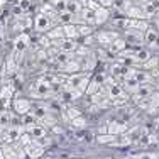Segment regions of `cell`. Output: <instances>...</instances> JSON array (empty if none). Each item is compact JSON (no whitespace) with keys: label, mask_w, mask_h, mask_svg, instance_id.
Wrapping results in <instances>:
<instances>
[{"label":"cell","mask_w":159,"mask_h":159,"mask_svg":"<svg viewBox=\"0 0 159 159\" xmlns=\"http://www.w3.org/2000/svg\"><path fill=\"white\" fill-rule=\"evenodd\" d=\"M117 37H120L117 32H110V31H100V32H97V41L102 44V46H105V48L110 46Z\"/></svg>","instance_id":"5b68a950"},{"label":"cell","mask_w":159,"mask_h":159,"mask_svg":"<svg viewBox=\"0 0 159 159\" xmlns=\"http://www.w3.org/2000/svg\"><path fill=\"white\" fill-rule=\"evenodd\" d=\"M12 107H14V110H16V113H19V115H22V117L27 115V113L32 110V103L27 98H14Z\"/></svg>","instance_id":"3957f363"},{"label":"cell","mask_w":159,"mask_h":159,"mask_svg":"<svg viewBox=\"0 0 159 159\" xmlns=\"http://www.w3.org/2000/svg\"><path fill=\"white\" fill-rule=\"evenodd\" d=\"M63 29H64V36H66L68 39H75V41H76L80 37V29H78L76 24H64Z\"/></svg>","instance_id":"4fadbf2b"},{"label":"cell","mask_w":159,"mask_h":159,"mask_svg":"<svg viewBox=\"0 0 159 159\" xmlns=\"http://www.w3.org/2000/svg\"><path fill=\"white\" fill-rule=\"evenodd\" d=\"M0 159H5V156H3V147L0 146Z\"/></svg>","instance_id":"ffe728a7"},{"label":"cell","mask_w":159,"mask_h":159,"mask_svg":"<svg viewBox=\"0 0 159 159\" xmlns=\"http://www.w3.org/2000/svg\"><path fill=\"white\" fill-rule=\"evenodd\" d=\"M48 34V39L51 41L52 44H56L58 46L59 43H61L63 39H66V36H64V29H63V25L61 27H52L49 32H46Z\"/></svg>","instance_id":"8992f818"},{"label":"cell","mask_w":159,"mask_h":159,"mask_svg":"<svg viewBox=\"0 0 159 159\" xmlns=\"http://www.w3.org/2000/svg\"><path fill=\"white\" fill-rule=\"evenodd\" d=\"M73 159H81V157H73Z\"/></svg>","instance_id":"44dd1931"},{"label":"cell","mask_w":159,"mask_h":159,"mask_svg":"<svg viewBox=\"0 0 159 159\" xmlns=\"http://www.w3.org/2000/svg\"><path fill=\"white\" fill-rule=\"evenodd\" d=\"M78 29H80V36H90L93 32V29L88 27V25H78Z\"/></svg>","instance_id":"d6986e66"},{"label":"cell","mask_w":159,"mask_h":159,"mask_svg":"<svg viewBox=\"0 0 159 159\" xmlns=\"http://www.w3.org/2000/svg\"><path fill=\"white\" fill-rule=\"evenodd\" d=\"M71 125L76 127V129H83V127H86V119H83V117L80 115V117H76V119L71 120Z\"/></svg>","instance_id":"e0dca14e"},{"label":"cell","mask_w":159,"mask_h":159,"mask_svg":"<svg viewBox=\"0 0 159 159\" xmlns=\"http://www.w3.org/2000/svg\"><path fill=\"white\" fill-rule=\"evenodd\" d=\"M80 68H81V64H78L76 61H73V59H70L68 63L59 64V70H61L63 73H70V75H76L80 71Z\"/></svg>","instance_id":"8fae6325"},{"label":"cell","mask_w":159,"mask_h":159,"mask_svg":"<svg viewBox=\"0 0 159 159\" xmlns=\"http://www.w3.org/2000/svg\"><path fill=\"white\" fill-rule=\"evenodd\" d=\"M80 115H81V113H80L78 110H75V108L73 107H68L66 108V117H68V119H70V122H71V120H73V119H76V117H80Z\"/></svg>","instance_id":"ac0fdd59"},{"label":"cell","mask_w":159,"mask_h":159,"mask_svg":"<svg viewBox=\"0 0 159 159\" xmlns=\"http://www.w3.org/2000/svg\"><path fill=\"white\" fill-rule=\"evenodd\" d=\"M27 46H29V36L27 34H20V36L16 39V49L20 52V51H24Z\"/></svg>","instance_id":"9a60e30c"},{"label":"cell","mask_w":159,"mask_h":159,"mask_svg":"<svg viewBox=\"0 0 159 159\" xmlns=\"http://www.w3.org/2000/svg\"><path fill=\"white\" fill-rule=\"evenodd\" d=\"M119 135H112V134H98L97 135V142L98 144H115Z\"/></svg>","instance_id":"2e32d148"},{"label":"cell","mask_w":159,"mask_h":159,"mask_svg":"<svg viewBox=\"0 0 159 159\" xmlns=\"http://www.w3.org/2000/svg\"><path fill=\"white\" fill-rule=\"evenodd\" d=\"M144 41H146V44H149V46L157 44V41H159V32L156 31V29L149 27V29L146 31V34H144Z\"/></svg>","instance_id":"5bb4252c"},{"label":"cell","mask_w":159,"mask_h":159,"mask_svg":"<svg viewBox=\"0 0 159 159\" xmlns=\"http://www.w3.org/2000/svg\"><path fill=\"white\" fill-rule=\"evenodd\" d=\"M124 39H125L127 46L130 48H137V46H142L146 41H144V32H139V31H132V29H127L125 36H124Z\"/></svg>","instance_id":"7a4b0ae2"},{"label":"cell","mask_w":159,"mask_h":159,"mask_svg":"<svg viewBox=\"0 0 159 159\" xmlns=\"http://www.w3.org/2000/svg\"><path fill=\"white\" fill-rule=\"evenodd\" d=\"M125 48H127L125 39H124V37H117V39L113 41V43H112L107 49L112 52V54H122V52L125 51Z\"/></svg>","instance_id":"ba28073f"},{"label":"cell","mask_w":159,"mask_h":159,"mask_svg":"<svg viewBox=\"0 0 159 159\" xmlns=\"http://www.w3.org/2000/svg\"><path fill=\"white\" fill-rule=\"evenodd\" d=\"M144 14H147V12L142 9V7H137V9H135V7H130V9H129L127 12H125V16H127L129 19H137V20H146V17H147V16H144Z\"/></svg>","instance_id":"7c38bea8"},{"label":"cell","mask_w":159,"mask_h":159,"mask_svg":"<svg viewBox=\"0 0 159 159\" xmlns=\"http://www.w3.org/2000/svg\"><path fill=\"white\" fill-rule=\"evenodd\" d=\"M25 132H29V134L32 135L34 139H43V137H46L48 135V130H46V127L44 125H37V124H32V125H27L25 127Z\"/></svg>","instance_id":"52a82bcc"},{"label":"cell","mask_w":159,"mask_h":159,"mask_svg":"<svg viewBox=\"0 0 159 159\" xmlns=\"http://www.w3.org/2000/svg\"><path fill=\"white\" fill-rule=\"evenodd\" d=\"M107 130H108V134H112V135H120L127 130V125L117 122V120H112V122L107 124Z\"/></svg>","instance_id":"30bf717a"},{"label":"cell","mask_w":159,"mask_h":159,"mask_svg":"<svg viewBox=\"0 0 159 159\" xmlns=\"http://www.w3.org/2000/svg\"><path fill=\"white\" fill-rule=\"evenodd\" d=\"M25 151V156H27L29 159H39L44 156V144L41 141H37V139H34V141L31 144H27V146L24 147Z\"/></svg>","instance_id":"6da1fadb"},{"label":"cell","mask_w":159,"mask_h":159,"mask_svg":"<svg viewBox=\"0 0 159 159\" xmlns=\"http://www.w3.org/2000/svg\"><path fill=\"white\" fill-rule=\"evenodd\" d=\"M34 27H36L39 32H49L52 29L49 16H46V14H39V16L36 17V24H34Z\"/></svg>","instance_id":"277c9868"},{"label":"cell","mask_w":159,"mask_h":159,"mask_svg":"<svg viewBox=\"0 0 159 159\" xmlns=\"http://www.w3.org/2000/svg\"><path fill=\"white\" fill-rule=\"evenodd\" d=\"M58 48H59V51L61 52H76V49H78V43L75 39H63L61 43L58 44Z\"/></svg>","instance_id":"9c48e42d"}]
</instances>
